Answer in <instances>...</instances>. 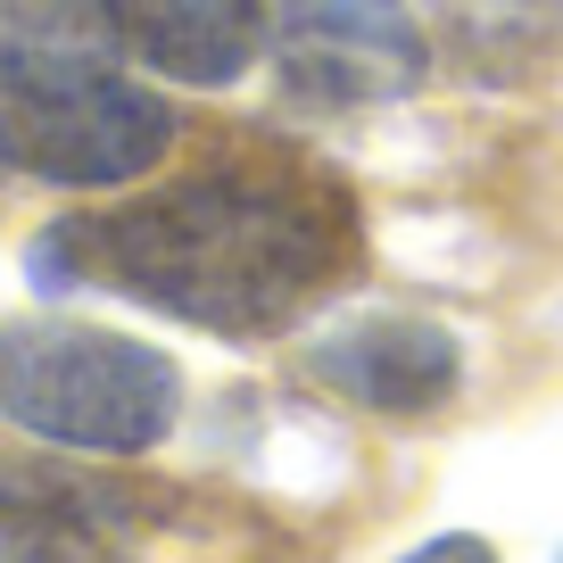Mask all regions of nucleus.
<instances>
[{
  "label": "nucleus",
  "instance_id": "423d86ee",
  "mask_svg": "<svg viewBox=\"0 0 563 563\" xmlns=\"http://www.w3.org/2000/svg\"><path fill=\"white\" fill-rule=\"evenodd\" d=\"M117 9L124 58H141L166 84L224 91L274 51V9L265 0H108Z\"/></svg>",
  "mask_w": 563,
  "mask_h": 563
},
{
  "label": "nucleus",
  "instance_id": "9d476101",
  "mask_svg": "<svg viewBox=\"0 0 563 563\" xmlns=\"http://www.w3.org/2000/svg\"><path fill=\"white\" fill-rule=\"evenodd\" d=\"M398 563H497V547L481 539V530H440V539H422V547H406Z\"/></svg>",
  "mask_w": 563,
  "mask_h": 563
},
{
  "label": "nucleus",
  "instance_id": "f257e3e1",
  "mask_svg": "<svg viewBox=\"0 0 563 563\" xmlns=\"http://www.w3.org/2000/svg\"><path fill=\"white\" fill-rule=\"evenodd\" d=\"M51 257L199 332H282L349 265V208L299 166H216L51 232Z\"/></svg>",
  "mask_w": 563,
  "mask_h": 563
},
{
  "label": "nucleus",
  "instance_id": "1a4fd4ad",
  "mask_svg": "<svg viewBox=\"0 0 563 563\" xmlns=\"http://www.w3.org/2000/svg\"><path fill=\"white\" fill-rule=\"evenodd\" d=\"M0 563H124V555L108 547V530H91L75 506L0 481Z\"/></svg>",
  "mask_w": 563,
  "mask_h": 563
},
{
  "label": "nucleus",
  "instance_id": "0eeeda50",
  "mask_svg": "<svg viewBox=\"0 0 563 563\" xmlns=\"http://www.w3.org/2000/svg\"><path fill=\"white\" fill-rule=\"evenodd\" d=\"M124 34L108 0H0V91H67L117 75Z\"/></svg>",
  "mask_w": 563,
  "mask_h": 563
},
{
  "label": "nucleus",
  "instance_id": "7ed1b4c3",
  "mask_svg": "<svg viewBox=\"0 0 563 563\" xmlns=\"http://www.w3.org/2000/svg\"><path fill=\"white\" fill-rule=\"evenodd\" d=\"M175 150V108L158 91L100 75L67 91H0V158L58 191H117Z\"/></svg>",
  "mask_w": 563,
  "mask_h": 563
},
{
  "label": "nucleus",
  "instance_id": "9b49d317",
  "mask_svg": "<svg viewBox=\"0 0 563 563\" xmlns=\"http://www.w3.org/2000/svg\"><path fill=\"white\" fill-rule=\"evenodd\" d=\"M0 175H9V158H0Z\"/></svg>",
  "mask_w": 563,
  "mask_h": 563
},
{
  "label": "nucleus",
  "instance_id": "f03ea898",
  "mask_svg": "<svg viewBox=\"0 0 563 563\" xmlns=\"http://www.w3.org/2000/svg\"><path fill=\"white\" fill-rule=\"evenodd\" d=\"M0 422L84 456H150L183 422V373L150 340L100 332V323H9Z\"/></svg>",
  "mask_w": 563,
  "mask_h": 563
},
{
  "label": "nucleus",
  "instance_id": "6e6552de",
  "mask_svg": "<svg viewBox=\"0 0 563 563\" xmlns=\"http://www.w3.org/2000/svg\"><path fill=\"white\" fill-rule=\"evenodd\" d=\"M415 9L481 75H522L563 42V0H415Z\"/></svg>",
  "mask_w": 563,
  "mask_h": 563
},
{
  "label": "nucleus",
  "instance_id": "39448f33",
  "mask_svg": "<svg viewBox=\"0 0 563 563\" xmlns=\"http://www.w3.org/2000/svg\"><path fill=\"white\" fill-rule=\"evenodd\" d=\"M307 373H316L323 389H340L349 406H365V415L422 422L464 389V349H456L448 323L356 316V323H340V332H323L316 349H307Z\"/></svg>",
  "mask_w": 563,
  "mask_h": 563
},
{
  "label": "nucleus",
  "instance_id": "20e7f679",
  "mask_svg": "<svg viewBox=\"0 0 563 563\" xmlns=\"http://www.w3.org/2000/svg\"><path fill=\"white\" fill-rule=\"evenodd\" d=\"M274 58H282V84L323 108L406 100L431 67L406 0H282Z\"/></svg>",
  "mask_w": 563,
  "mask_h": 563
}]
</instances>
